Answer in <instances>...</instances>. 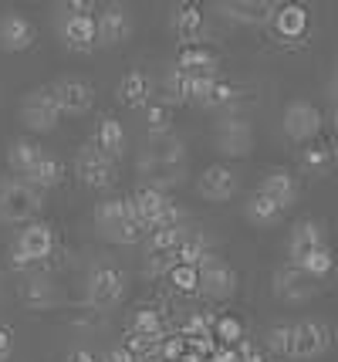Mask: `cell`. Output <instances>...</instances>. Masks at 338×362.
<instances>
[{"instance_id": "2e32d148", "label": "cell", "mask_w": 338, "mask_h": 362, "mask_svg": "<svg viewBox=\"0 0 338 362\" xmlns=\"http://www.w3.org/2000/svg\"><path fill=\"white\" fill-rule=\"evenodd\" d=\"M51 88H54L61 115H85V112H92V105H95V88L85 78H61V81H54Z\"/></svg>"}, {"instance_id": "e575fe53", "label": "cell", "mask_w": 338, "mask_h": 362, "mask_svg": "<svg viewBox=\"0 0 338 362\" xmlns=\"http://www.w3.org/2000/svg\"><path fill=\"white\" fill-rule=\"evenodd\" d=\"M264 346L271 349L274 356L294 359V325H288V322L271 325V329H267V335H264Z\"/></svg>"}, {"instance_id": "4316f807", "label": "cell", "mask_w": 338, "mask_h": 362, "mask_svg": "<svg viewBox=\"0 0 338 362\" xmlns=\"http://www.w3.org/2000/svg\"><path fill=\"white\" fill-rule=\"evenodd\" d=\"M243 217L254 223V227H274V223L284 217V210L274 204L271 197H264L260 189H254V193L247 197V204H243Z\"/></svg>"}, {"instance_id": "d4e9b609", "label": "cell", "mask_w": 338, "mask_h": 362, "mask_svg": "<svg viewBox=\"0 0 338 362\" xmlns=\"http://www.w3.org/2000/svg\"><path fill=\"white\" fill-rule=\"evenodd\" d=\"M132 204H135V210H139L143 223L152 230V223L159 221L162 214L173 206V200H169V193H162V189H156V187H139L135 193H132Z\"/></svg>"}, {"instance_id": "6da1fadb", "label": "cell", "mask_w": 338, "mask_h": 362, "mask_svg": "<svg viewBox=\"0 0 338 362\" xmlns=\"http://www.w3.org/2000/svg\"><path fill=\"white\" fill-rule=\"evenodd\" d=\"M92 217H95L98 237L109 240V244H119V247L139 244L149 234V227L143 223L139 210L132 204V197H105V200H98Z\"/></svg>"}, {"instance_id": "ba28073f", "label": "cell", "mask_w": 338, "mask_h": 362, "mask_svg": "<svg viewBox=\"0 0 338 362\" xmlns=\"http://www.w3.org/2000/svg\"><path fill=\"white\" fill-rule=\"evenodd\" d=\"M75 176H78L85 187L92 189H112L119 173H115V163L109 156H102L95 146H81L78 156H75Z\"/></svg>"}, {"instance_id": "f35d334b", "label": "cell", "mask_w": 338, "mask_h": 362, "mask_svg": "<svg viewBox=\"0 0 338 362\" xmlns=\"http://www.w3.org/2000/svg\"><path fill=\"white\" fill-rule=\"evenodd\" d=\"M58 14L85 17V14H98V7L92 0H61V4H58Z\"/></svg>"}, {"instance_id": "3957f363", "label": "cell", "mask_w": 338, "mask_h": 362, "mask_svg": "<svg viewBox=\"0 0 338 362\" xmlns=\"http://www.w3.org/2000/svg\"><path fill=\"white\" fill-rule=\"evenodd\" d=\"M20 122L31 132H54L61 122V109L51 85H37L20 98Z\"/></svg>"}, {"instance_id": "8fae6325", "label": "cell", "mask_w": 338, "mask_h": 362, "mask_svg": "<svg viewBox=\"0 0 338 362\" xmlns=\"http://www.w3.org/2000/svg\"><path fill=\"white\" fill-rule=\"evenodd\" d=\"M58 37L68 51H78V54H88L98 47V24L95 14L85 17H71V14H58Z\"/></svg>"}, {"instance_id": "ffe728a7", "label": "cell", "mask_w": 338, "mask_h": 362, "mask_svg": "<svg viewBox=\"0 0 338 362\" xmlns=\"http://www.w3.org/2000/svg\"><path fill=\"white\" fill-rule=\"evenodd\" d=\"M139 176H143V187H156L166 193L169 187H179V183H183L186 163H159V159L139 156Z\"/></svg>"}, {"instance_id": "681fc988", "label": "cell", "mask_w": 338, "mask_h": 362, "mask_svg": "<svg viewBox=\"0 0 338 362\" xmlns=\"http://www.w3.org/2000/svg\"><path fill=\"white\" fill-rule=\"evenodd\" d=\"M335 159H338V146H335Z\"/></svg>"}, {"instance_id": "b9f144b4", "label": "cell", "mask_w": 338, "mask_h": 362, "mask_svg": "<svg viewBox=\"0 0 338 362\" xmlns=\"http://www.w3.org/2000/svg\"><path fill=\"white\" fill-rule=\"evenodd\" d=\"M11 356H14V335L0 325V362H7Z\"/></svg>"}, {"instance_id": "484cf974", "label": "cell", "mask_w": 338, "mask_h": 362, "mask_svg": "<svg viewBox=\"0 0 338 362\" xmlns=\"http://www.w3.org/2000/svg\"><path fill=\"white\" fill-rule=\"evenodd\" d=\"M149 98H152V81L143 71H129L119 81V102L129 105V109H149Z\"/></svg>"}, {"instance_id": "cb8c5ba5", "label": "cell", "mask_w": 338, "mask_h": 362, "mask_svg": "<svg viewBox=\"0 0 338 362\" xmlns=\"http://www.w3.org/2000/svg\"><path fill=\"white\" fill-rule=\"evenodd\" d=\"M176 68H183L186 75H217L220 58L207 45H183L176 54Z\"/></svg>"}, {"instance_id": "44dd1931", "label": "cell", "mask_w": 338, "mask_h": 362, "mask_svg": "<svg viewBox=\"0 0 338 362\" xmlns=\"http://www.w3.org/2000/svg\"><path fill=\"white\" fill-rule=\"evenodd\" d=\"M203 28H207V21H203V14H200L196 4H176V7H173V14H169V31L176 34L183 45H200Z\"/></svg>"}, {"instance_id": "7dc6e473", "label": "cell", "mask_w": 338, "mask_h": 362, "mask_svg": "<svg viewBox=\"0 0 338 362\" xmlns=\"http://www.w3.org/2000/svg\"><path fill=\"white\" fill-rule=\"evenodd\" d=\"M0 291H4V271H0Z\"/></svg>"}, {"instance_id": "836d02e7", "label": "cell", "mask_w": 338, "mask_h": 362, "mask_svg": "<svg viewBox=\"0 0 338 362\" xmlns=\"http://www.w3.org/2000/svg\"><path fill=\"white\" fill-rule=\"evenodd\" d=\"M210 254V244H207V234L203 230H186V237H183V244L176 247V264H186V268H196L203 257Z\"/></svg>"}, {"instance_id": "30bf717a", "label": "cell", "mask_w": 338, "mask_h": 362, "mask_svg": "<svg viewBox=\"0 0 338 362\" xmlns=\"http://www.w3.org/2000/svg\"><path fill=\"white\" fill-rule=\"evenodd\" d=\"M196 278H200V288L210 298H230L237 291V271L230 268L224 257H213V254H207L196 264Z\"/></svg>"}, {"instance_id": "83f0119b", "label": "cell", "mask_w": 338, "mask_h": 362, "mask_svg": "<svg viewBox=\"0 0 338 362\" xmlns=\"http://www.w3.org/2000/svg\"><path fill=\"white\" fill-rule=\"evenodd\" d=\"M61 180H65V163H61L58 156H48V153L41 156V163L34 166L31 173L24 176V183L34 187L37 193H41V189H54Z\"/></svg>"}, {"instance_id": "277c9868", "label": "cell", "mask_w": 338, "mask_h": 362, "mask_svg": "<svg viewBox=\"0 0 338 362\" xmlns=\"http://www.w3.org/2000/svg\"><path fill=\"white\" fill-rule=\"evenodd\" d=\"M41 210V193L28 187L24 180H4L0 183V221L4 223H31Z\"/></svg>"}, {"instance_id": "f546056e", "label": "cell", "mask_w": 338, "mask_h": 362, "mask_svg": "<svg viewBox=\"0 0 338 362\" xmlns=\"http://www.w3.org/2000/svg\"><path fill=\"white\" fill-rule=\"evenodd\" d=\"M162 95H166V105H186L193 102V75H186L183 68H169L162 75Z\"/></svg>"}, {"instance_id": "9c48e42d", "label": "cell", "mask_w": 338, "mask_h": 362, "mask_svg": "<svg viewBox=\"0 0 338 362\" xmlns=\"http://www.w3.org/2000/svg\"><path fill=\"white\" fill-rule=\"evenodd\" d=\"M271 288L284 305H305V301L315 298V288H318V284L311 281L301 268H294V264L288 261V264H281V268L274 271Z\"/></svg>"}, {"instance_id": "9a60e30c", "label": "cell", "mask_w": 338, "mask_h": 362, "mask_svg": "<svg viewBox=\"0 0 338 362\" xmlns=\"http://www.w3.org/2000/svg\"><path fill=\"white\" fill-rule=\"evenodd\" d=\"M332 346V329L325 322L305 318L294 325V359H318Z\"/></svg>"}, {"instance_id": "f6af8a7d", "label": "cell", "mask_w": 338, "mask_h": 362, "mask_svg": "<svg viewBox=\"0 0 338 362\" xmlns=\"http://www.w3.org/2000/svg\"><path fill=\"white\" fill-rule=\"evenodd\" d=\"M328 95H332V102H335V109H338V71L332 75V81H328Z\"/></svg>"}, {"instance_id": "4fadbf2b", "label": "cell", "mask_w": 338, "mask_h": 362, "mask_svg": "<svg viewBox=\"0 0 338 362\" xmlns=\"http://www.w3.org/2000/svg\"><path fill=\"white\" fill-rule=\"evenodd\" d=\"M237 173L224 166V163H217V166H207L200 180H196V193L210 200V204H227V200H234L237 197Z\"/></svg>"}, {"instance_id": "5b68a950", "label": "cell", "mask_w": 338, "mask_h": 362, "mask_svg": "<svg viewBox=\"0 0 338 362\" xmlns=\"http://www.w3.org/2000/svg\"><path fill=\"white\" fill-rule=\"evenodd\" d=\"M54 251V230L48 223H24L14 237V247H11V264L14 268H28L44 261Z\"/></svg>"}, {"instance_id": "52a82bcc", "label": "cell", "mask_w": 338, "mask_h": 362, "mask_svg": "<svg viewBox=\"0 0 338 362\" xmlns=\"http://www.w3.org/2000/svg\"><path fill=\"white\" fill-rule=\"evenodd\" d=\"M281 129H284V136L291 142H311L322 132V112H318V105H311L305 98H294V102L284 105Z\"/></svg>"}, {"instance_id": "8d00e7d4", "label": "cell", "mask_w": 338, "mask_h": 362, "mask_svg": "<svg viewBox=\"0 0 338 362\" xmlns=\"http://www.w3.org/2000/svg\"><path fill=\"white\" fill-rule=\"evenodd\" d=\"M145 129H149V136H166V132H173V109H169V105H152V102H149V109H145Z\"/></svg>"}, {"instance_id": "5bb4252c", "label": "cell", "mask_w": 338, "mask_h": 362, "mask_svg": "<svg viewBox=\"0 0 338 362\" xmlns=\"http://www.w3.org/2000/svg\"><path fill=\"white\" fill-rule=\"evenodd\" d=\"M37 41V28H34L31 17L17 14V11H7L0 14V51L7 54H20Z\"/></svg>"}, {"instance_id": "7bdbcfd3", "label": "cell", "mask_w": 338, "mask_h": 362, "mask_svg": "<svg viewBox=\"0 0 338 362\" xmlns=\"http://www.w3.org/2000/svg\"><path fill=\"white\" fill-rule=\"evenodd\" d=\"M105 362H135V352H129V346H119L105 356Z\"/></svg>"}, {"instance_id": "d590c367", "label": "cell", "mask_w": 338, "mask_h": 362, "mask_svg": "<svg viewBox=\"0 0 338 362\" xmlns=\"http://www.w3.org/2000/svg\"><path fill=\"white\" fill-rule=\"evenodd\" d=\"M294 268H301L311 281H322V278H328V274L335 271V257H332L328 247H322V251H315L311 257H305L301 264H294Z\"/></svg>"}, {"instance_id": "d6986e66", "label": "cell", "mask_w": 338, "mask_h": 362, "mask_svg": "<svg viewBox=\"0 0 338 362\" xmlns=\"http://www.w3.org/2000/svg\"><path fill=\"white\" fill-rule=\"evenodd\" d=\"M328 247L325 244V227L318 221H298L291 227V237H288V257L291 264H301L305 257H311L315 251Z\"/></svg>"}, {"instance_id": "1f68e13d", "label": "cell", "mask_w": 338, "mask_h": 362, "mask_svg": "<svg viewBox=\"0 0 338 362\" xmlns=\"http://www.w3.org/2000/svg\"><path fill=\"white\" fill-rule=\"evenodd\" d=\"M190 227H166V230H152L145 234L143 247H145V257H162V254H173L176 257V247L183 244Z\"/></svg>"}, {"instance_id": "7402d4cb", "label": "cell", "mask_w": 338, "mask_h": 362, "mask_svg": "<svg viewBox=\"0 0 338 362\" xmlns=\"http://www.w3.org/2000/svg\"><path fill=\"white\" fill-rule=\"evenodd\" d=\"M258 189L264 197H271L281 210H288V206L298 204V180L291 176V170H267V173L260 176Z\"/></svg>"}, {"instance_id": "ee69618b", "label": "cell", "mask_w": 338, "mask_h": 362, "mask_svg": "<svg viewBox=\"0 0 338 362\" xmlns=\"http://www.w3.org/2000/svg\"><path fill=\"white\" fill-rule=\"evenodd\" d=\"M68 362H98V359L88 352V349H78V352H71V356H68Z\"/></svg>"}, {"instance_id": "d6a6232c", "label": "cell", "mask_w": 338, "mask_h": 362, "mask_svg": "<svg viewBox=\"0 0 338 362\" xmlns=\"http://www.w3.org/2000/svg\"><path fill=\"white\" fill-rule=\"evenodd\" d=\"M274 28L281 37H301L308 28V11L298 4H281L277 14H274Z\"/></svg>"}, {"instance_id": "4dcf8cb0", "label": "cell", "mask_w": 338, "mask_h": 362, "mask_svg": "<svg viewBox=\"0 0 338 362\" xmlns=\"http://www.w3.org/2000/svg\"><path fill=\"white\" fill-rule=\"evenodd\" d=\"M41 156H44V149H41L34 139H14L11 149H7V163H11L14 173H20V180L41 163Z\"/></svg>"}, {"instance_id": "f1b7e54d", "label": "cell", "mask_w": 338, "mask_h": 362, "mask_svg": "<svg viewBox=\"0 0 338 362\" xmlns=\"http://www.w3.org/2000/svg\"><path fill=\"white\" fill-rule=\"evenodd\" d=\"M143 156L159 159V163H186V142L179 139L176 132H166V136H149Z\"/></svg>"}, {"instance_id": "74e56055", "label": "cell", "mask_w": 338, "mask_h": 362, "mask_svg": "<svg viewBox=\"0 0 338 362\" xmlns=\"http://www.w3.org/2000/svg\"><path fill=\"white\" fill-rule=\"evenodd\" d=\"M234 102H237V88H234L230 81L217 78L213 88H210V95H207V102H203V109H230Z\"/></svg>"}, {"instance_id": "bcb514c9", "label": "cell", "mask_w": 338, "mask_h": 362, "mask_svg": "<svg viewBox=\"0 0 338 362\" xmlns=\"http://www.w3.org/2000/svg\"><path fill=\"white\" fill-rule=\"evenodd\" d=\"M243 362H264V359H260L258 352H247V359H243Z\"/></svg>"}, {"instance_id": "603a6c76", "label": "cell", "mask_w": 338, "mask_h": 362, "mask_svg": "<svg viewBox=\"0 0 338 362\" xmlns=\"http://www.w3.org/2000/svg\"><path fill=\"white\" fill-rule=\"evenodd\" d=\"M92 146H95L102 156H109L115 163V159L126 153V129H122V122L112 119V115L98 119V126L92 129Z\"/></svg>"}, {"instance_id": "ab89813d", "label": "cell", "mask_w": 338, "mask_h": 362, "mask_svg": "<svg viewBox=\"0 0 338 362\" xmlns=\"http://www.w3.org/2000/svg\"><path fill=\"white\" fill-rule=\"evenodd\" d=\"M169 274H173L176 288H183V291H190L193 284H200V278H196V268H186V264H176V268L169 271Z\"/></svg>"}, {"instance_id": "7c38bea8", "label": "cell", "mask_w": 338, "mask_h": 362, "mask_svg": "<svg viewBox=\"0 0 338 362\" xmlns=\"http://www.w3.org/2000/svg\"><path fill=\"white\" fill-rule=\"evenodd\" d=\"M98 24V47H119L122 41H129L132 34V14L122 4H105L95 14Z\"/></svg>"}, {"instance_id": "c3c4849f", "label": "cell", "mask_w": 338, "mask_h": 362, "mask_svg": "<svg viewBox=\"0 0 338 362\" xmlns=\"http://www.w3.org/2000/svg\"><path fill=\"white\" fill-rule=\"evenodd\" d=\"M335 126H338V109H335Z\"/></svg>"}, {"instance_id": "e0dca14e", "label": "cell", "mask_w": 338, "mask_h": 362, "mask_svg": "<svg viewBox=\"0 0 338 362\" xmlns=\"http://www.w3.org/2000/svg\"><path fill=\"white\" fill-rule=\"evenodd\" d=\"M17 295H20V305H28L31 312H48V308H58L61 305V288L44 278V274H31V278H24L20 288H17Z\"/></svg>"}, {"instance_id": "8992f818", "label": "cell", "mask_w": 338, "mask_h": 362, "mask_svg": "<svg viewBox=\"0 0 338 362\" xmlns=\"http://www.w3.org/2000/svg\"><path fill=\"white\" fill-rule=\"evenodd\" d=\"M213 146L230 159H241V156H251L254 149V126L241 119V115H227L213 126Z\"/></svg>"}, {"instance_id": "7a4b0ae2", "label": "cell", "mask_w": 338, "mask_h": 362, "mask_svg": "<svg viewBox=\"0 0 338 362\" xmlns=\"http://www.w3.org/2000/svg\"><path fill=\"white\" fill-rule=\"evenodd\" d=\"M122 295H126V274H122V268H115V264H95L92 274H88V281H85V301H88V308L109 312V308H115L122 301Z\"/></svg>"}, {"instance_id": "60d3db41", "label": "cell", "mask_w": 338, "mask_h": 362, "mask_svg": "<svg viewBox=\"0 0 338 362\" xmlns=\"http://www.w3.org/2000/svg\"><path fill=\"white\" fill-rule=\"evenodd\" d=\"M301 159H305L308 170H325V166H328V149L311 146V149H305V153H301Z\"/></svg>"}, {"instance_id": "ac0fdd59", "label": "cell", "mask_w": 338, "mask_h": 362, "mask_svg": "<svg viewBox=\"0 0 338 362\" xmlns=\"http://www.w3.org/2000/svg\"><path fill=\"white\" fill-rule=\"evenodd\" d=\"M217 14H224L227 21H237V24H267L277 14V4H267V0H220L213 4Z\"/></svg>"}]
</instances>
